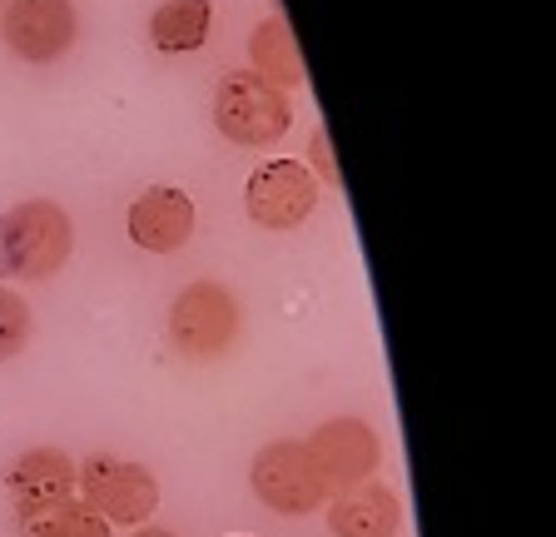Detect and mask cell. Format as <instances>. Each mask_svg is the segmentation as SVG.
Here are the masks:
<instances>
[{
	"label": "cell",
	"mask_w": 556,
	"mask_h": 537,
	"mask_svg": "<svg viewBox=\"0 0 556 537\" xmlns=\"http://www.w3.org/2000/svg\"><path fill=\"white\" fill-rule=\"evenodd\" d=\"M75 249V224L55 199H25L0 220V264L15 279H55Z\"/></svg>",
	"instance_id": "obj_1"
},
{
	"label": "cell",
	"mask_w": 556,
	"mask_h": 537,
	"mask_svg": "<svg viewBox=\"0 0 556 537\" xmlns=\"http://www.w3.org/2000/svg\"><path fill=\"white\" fill-rule=\"evenodd\" d=\"M75 498L110 527H144L160 508V478L144 463L94 453L75 467Z\"/></svg>",
	"instance_id": "obj_2"
},
{
	"label": "cell",
	"mask_w": 556,
	"mask_h": 537,
	"mask_svg": "<svg viewBox=\"0 0 556 537\" xmlns=\"http://www.w3.org/2000/svg\"><path fill=\"white\" fill-rule=\"evenodd\" d=\"M243 309L224 284L194 279L189 289H179V299L169 304V344L179 359L189 363H214L239 344Z\"/></svg>",
	"instance_id": "obj_3"
},
{
	"label": "cell",
	"mask_w": 556,
	"mask_h": 537,
	"mask_svg": "<svg viewBox=\"0 0 556 537\" xmlns=\"http://www.w3.org/2000/svg\"><path fill=\"white\" fill-rule=\"evenodd\" d=\"M214 125L233 145H274L289 135L293 105L289 95L274 90L268 80H258L254 71H233L214 90Z\"/></svg>",
	"instance_id": "obj_4"
},
{
	"label": "cell",
	"mask_w": 556,
	"mask_h": 537,
	"mask_svg": "<svg viewBox=\"0 0 556 537\" xmlns=\"http://www.w3.org/2000/svg\"><path fill=\"white\" fill-rule=\"evenodd\" d=\"M249 483H254V498L278 517L318 513L328 498V488H324V478H318V467H313L303 438H274V444L258 448Z\"/></svg>",
	"instance_id": "obj_5"
},
{
	"label": "cell",
	"mask_w": 556,
	"mask_h": 537,
	"mask_svg": "<svg viewBox=\"0 0 556 537\" xmlns=\"http://www.w3.org/2000/svg\"><path fill=\"white\" fill-rule=\"evenodd\" d=\"M75 36H80L75 0H5L0 5V40L30 65L60 60L75 46Z\"/></svg>",
	"instance_id": "obj_6"
},
{
	"label": "cell",
	"mask_w": 556,
	"mask_h": 537,
	"mask_svg": "<svg viewBox=\"0 0 556 537\" xmlns=\"http://www.w3.org/2000/svg\"><path fill=\"white\" fill-rule=\"evenodd\" d=\"M249 220L264 229H299L318 204V175L303 160H268L243 185Z\"/></svg>",
	"instance_id": "obj_7"
},
{
	"label": "cell",
	"mask_w": 556,
	"mask_h": 537,
	"mask_svg": "<svg viewBox=\"0 0 556 537\" xmlns=\"http://www.w3.org/2000/svg\"><path fill=\"white\" fill-rule=\"evenodd\" d=\"M308 448L318 478H324L328 492H343V488H358V483L372 478V467L382 463V444L378 433L368 428L363 419H328L303 438Z\"/></svg>",
	"instance_id": "obj_8"
},
{
	"label": "cell",
	"mask_w": 556,
	"mask_h": 537,
	"mask_svg": "<svg viewBox=\"0 0 556 537\" xmlns=\"http://www.w3.org/2000/svg\"><path fill=\"white\" fill-rule=\"evenodd\" d=\"M125 229L144 254H179L194 239V199L185 189L154 185L129 204Z\"/></svg>",
	"instance_id": "obj_9"
},
{
	"label": "cell",
	"mask_w": 556,
	"mask_h": 537,
	"mask_svg": "<svg viewBox=\"0 0 556 537\" xmlns=\"http://www.w3.org/2000/svg\"><path fill=\"white\" fill-rule=\"evenodd\" d=\"M5 488H11V498H15L21 523H30V517H40L75 498V463H70L60 448H30V453H21L11 463Z\"/></svg>",
	"instance_id": "obj_10"
},
{
	"label": "cell",
	"mask_w": 556,
	"mask_h": 537,
	"mask_svg": "<svg viewBox=\"0 0 556 537\" xmlns=\"http://www.w3.org/2000/svg\"><path fill=\"white\" fill-rule=\"evenodd\" d=\"M328 527L338 537H397L403 527V502L388 483H358V488H343L328 508Z\"/></svg>",
	"instance_id": "obj_11"
},
{
	"label": "cell",
	"mask_w": 556,
	"mask_h": 537,
	"mask_svg": "<svg viewBox=\"0 0 556 537\" xmlns=\"http://www.w3.org/2000/svg\"><path fill=\"white\" fill-rule=\"evenodd\" d=\"M249 71L258 75V80H268L274 90H299L303 80H308V71H303V55H299V40H293L289 21L283 15H268L264 25L254 30V40H249Z\"/></svg>",
	"instance_id": "obj_12"
},
{
	"label": "cell",
	"mask_w": 556,
	"mask_h": 537,
	"mask_svg": "<svg viewBox=\"0 0 556 537\" xmlns=\"http://www.w3.org/2000/svg\"><path fill=\"white\" fill-rule=\"evenodd\" d=\"M214 30V5L208 0H164L150 15V46L164 55H189Z\"/></svg>",
	"instance_id": "obj_13"
},
{
	"label": "cell",
	"mask_w": 556,
	"mask_h": 537,
	"mask_svg": "<svg viewBox=\"0 0 556 537\" xmlns=\"http://www.w3.org/2000/svg\"><path fill=\"white\" fill-rule=\"evenodd\" d=\"M25 533L30 537H110V523L94 517L80 498H70V502H60V508H50V513L30 517Z\"/></svg>",
	"instance_id": "obj_14"
},
{
	"label": "cell",
	"mask_w": 556,
	"mask_h": 537,
	"mask_svg": "<svg viewBox=\"0 0 556 537\" xmlns=\"http://www.w3.org/2000/svg\"><path fill=\"white\" fill-rule=\"evenodd\" d=\"M30 344V304L11 284H0V363H11Z\"/></svg>",
	"instance_id": "obj_15"
},
{
	"label": "cell",
	"mask_w": 556,
	"mask_h": 537,
	"mask_svg": "<svg viewBox=\"0 0 556 537\" xmlns=\"http://www.w3.org/2000/svg\"><path fill=\"white\" fill-rule=\"evenodd\" d=\"M308 160L313 164H318V175H324L328 179V185H343V179H338V164H333V145H328V135H324V129H318V135H313V145H308Z\"/></svg>",
	"instance_id": "obj_16"
},
{
	"label": "cell",
	"mask_w": 556,
	"mask_h": 537,
	"mask_svg": "<svg viewBox=\"0 0 556 537\" xmlns=\"http://www.w3.org/2000/svg\"><path fill=\"white\" fill-rule=\"evenodd\" d=\"M129 537H179V533H169V527H150V523H144V527H139V533H129Z\"/></svg>",
	"instance_id": "obj_17"
},
{
	"label": "cell",
	"mask_w": 556,
	"mask_h": 537,
	"mask_svg": "<svg viewBox=\"0 0 556 537\" xmlns=\"http://www.w3.org/2000/svg\"><path fill=\"white\" fill-rule=\"evenodd\" d=\"M0 5H5V0H0Z\"/></svg>",
	"instance_id": "obj_18"
}]
</instances>
